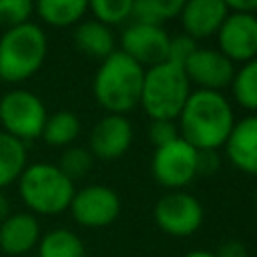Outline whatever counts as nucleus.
Listing matches in <instances>:
<instances>
[{
    "instance_id": "nucleus-1",
    "label": "nucleus",
    "mask_w": 257,
    "mask_h": 257,
    "mask_svg": "<svg viewBox=\"0 0 257 257\" xmlns=\"http://www.w3.org/2000/svg\"><path fill=\"white\" fill-rule=\"evenodd\" d=\"M179 137L197 151H219L233 124V108L217 90H191L181 114L177 116Z\"/></svg>"
},
{
    "instance_id": "nucleus-2",
    "label": "nucleus",
    "mask_w": 257,
    "mask_h": 257,
    "mask_svg": "<svg viewBox=\"0 0 257 257\" xmlns=\"http://www.w3.org/2000/svg\"><path fill=\"white\" fill-rule=\"evenodd\" d=\"M145 68L120 50L108 54L92 80V94L108 114H124L141 102Z\"/></svg>"
},
{
    "instance_id": "nucleus-3",
    "label": "nucleus",
    "mask_w": 257,
    "mask_h": 257,
    "mask_svg": "<svg viewBox=\"0 0 257 257\" xmlns=\"http://www.w3.org/2000/svg\"><path fill=\"white\" fill-rule=\"evenodd\" d=\"M48 52L44 30L26 22L8 28L0 36V80L16 84L40 70Z\"/></svg>"
},
{
    "instance_id": "nucleus-4",
    "label": "nucleus",
    "mask_w": 257,
    "mask_h": 257,
    "mask_svg": "<svg viewBox=\"0 0 257 257\" xmlns=\"http://www.w3.org/2000/svg\"><path fill=\"white\" fill-rule=\"evenodd\" d=\"M74 183L50 163L28 165L18 179V195L32 215H60L70 207Z\"/></svg>"
},
{
    "instance_id": "nucleus-5",
    "label": "nucleus",
    "mask_w": 257,
    "mask_h": 257,
    "mask_svg": "<svg viewBox=\"0 0 257 257\" xmlns=\"http://www.w3.org/2000/svg\"><path fill=\"white\" fill-rule=\"evenodd\" d=\"M191 94V82L181 66L171 62H159L145 68L141 106L151 120H177L187 98Z\"/></svg>"
},
{
    "instance_id": "nucleus-6",
    "label": "nucleus",
    "mask_w": 257,
    "mask_h": 257,
    "mask_svg": "<svg viewBox=\"0 0 257 257\" xmlns=\"http://www.w3.org/2000/svg\"><path fill=\"white\" fill-rule=\"evenodd\" d=\"M46 106L34 92L14 88L0 98V124L6 135L26 143L42 135L46 122Z\"/></svg>"
},
{
    "instance_id": "nucleus-7",
    "label": "nucleus",
    "mask_w": 257,
    "mask_h": 257,
    "mask_svg": "<svg viewBox=\"0 0 257 257\" xmlns=\"http://www.w3.org/2000/svg\"><path fill=\"white\" fill-rule=\"evenodd\" d=\"M151 173L165 189L181 191L197 177V149L181 137L157 147L151 161Z\"/></svg>"
},
{
    "instance_id": "nucleus-8",
    "label": "nucleus",
    "mask_w": 257,
    "mask_h": 257,
    "mask_svg": "<svg viewBox=\"0 0 257 257\" xmlns=\"http://www.w3.org/2000/svg\"><path fill=\"white\" fill-rule=\"evenodd\" d=\"M157 227L171 237H189L203 225V205L197 197L185 191L163 195L153 209Z\"/></svg>"
},
{
    "instance_id": "nucleus-9",
    "label": "nucleus",
    "mask_w": 257,
    "mask_h": 257,
    "mask_svg": "<svg viewBox=\"0 0 257 257\" xmlns=\"http://www.w3.org/2000/svg\"><path fill=\"white\" fill-rule=\"evenodd\" d=\"M68 211L82 227H108L120 215V197L106 185H88L80 191H74Z\"/></svg>"
},
{
    "instance_id": "nucleus-10",
    "label": "nucleus",
    "mask_w": 257,
    "mask_h": 257,
    "mask_svg": "<svg viewBox=\"0 0 257 257\" xmlns=\"http://www.w3.org/2000/svg\"><path fill=\"white\" fill-rule=\"evenodd\" d=\"M219 52L233 64L257 58V16L245 12H229L217 30Z\"/></svg>"
},
{
    "instance_id": "nucleus-11",
    "label": "nucleus",
    "mask_w": 257,
    "mask_h": 257,
    "mask_svg": "<svg viewBox=\"0 0 257 257\" xmlns=\"http://www.w3.org/2000/svg\"><path fill=\"white\" fill-rule=\"evenodd\" d=\"M169 34L161 24H137L133 22L120 34V52L131 56L143 68L165 62L169 48Z\"/></svg>"
},
{
    "instance_id": "nucleus-12",
    "label": "nucleus",
    "mask_w": 257,
    "mask_h": 257,
    "mask_svg": "<svg viewBox=\"0 0 257 257\" xmlns=\"http://www.w3.org/2000/svg\"><path fill=\"white\" fill-rule=\"evenodd\" d=\"M191 84H197L203 90H217L231 86L235 64L221 54L217 48H197L183 66Z\"/></svg>"
},
{
    "instance_id": "nucleus-13",
    "label": "nucleus",
    "mask_w": 257,
    "mask_h": 257,
    "mask_svg": "<svg viewBox=\"0 0 257 257\" xmlns=\"http://www.w3.org/2000/svg\"><path fill=\"white\" fill-rule=\"evenodd\" d=\"M133 143V124L124 114H106L90 131L88 151L100 161L120 159Z\"/></svg>"
},
{
    "instance_id": "nucleus-14",
    "label": "nucleus",
    "mask_w": 257,
    "mask_h": 257,
    "mask_svg": "<svg viewBox=\"0 0 257 257\" xmlns=\"http://www.w3.org/2000/svg\"><path fill=\"white\" fill-rule=\"evenodd\" d=\"M223 147L235 169L257 177V112L237 120Z\"/></svg>"
},
{
    "instance_id": "nucleus-15",
    "label": "nucleus",
    "mask_w": 257,
    "mask_h": 257,
    "mask_svg": "<svg viewBox=\"0 0 257 257\" xmlns=\"http://www.w3.org/2000/svg\"><path fill=\"white\" fill-rule=\"evenodd\" d=\"M227 14L229 8L223 0H187L179 16L185 34L197 40L217 34Z\"/></svg>"
},
{
    "instance_id": "nucleus-16",
    "label": "nucleus",
    "mask_w": 257,
    "mask_h": 257,
    "mask_svg": "<svg viewBox=\"0 0 257 257\" xmlns=\"http://www.w3.org/2000/svg\"><path fill=\"white\" fill-rule=\"evenodd\" d=\"M40 241V223L32 213H14L0 223V251L24 255Z\"/></svg>"
},
{
    "instance_id": "nucleus-17",
    "label": "nucleus",
    "mask_w": 257,
    "mask_h": 257,
    "mask_svg": "<svg viewBox=\"0 0 257 257\" xmlns=\"http://www.w3.org/2000/svg\"><path fill=\"white\" fill-rule=\"evenodd\" d=\"M72 36H74L76 48L92 58L104 60L108 54L114 52V36L110 32V26H106L94 18L78 22Z\"/></svg>"
},
{
    "instance_id": "nucleus-18",
    "label": "nucleus",
    "mask_w": 257,
    "mask_h": 257,
    "mask_svg": "<svg viewBox=\"0 0 257 257\" xmlns=\"http://www.w3.org/2000/svg\"><path fill=\"white\" fill-rule=\"evenodd\" d=\"M88 10V0H34V12L42 22L64 28L78 24Z\"/></svg>"
},
{
    "instance_id": "nucleus-19",
    "label": "nucleus",
    "mask_w": 257,
    "mask_h": 257,
    "mask_svg": "<svg viewBox=\"0 0 257 257\" xmlns=\"http://www.w3.org/2000/svg\"><path fill=\"white\" fill-rule=\"evenodd\" d=\"M26 167H28L26 145L2 131L0 133V189L18 181Z\"/></svg>"
},
{
    "instance_id": "nucleus-20",
    "label": "nucleus",
    "mask_w": 257,
    "mask_h": 257,
    "mask_svg": "<svg viewBox=\"0 0 257 257\" xmlns=\"http://www.w3.org/2000/svg\"><path fill=\"white\" fill-rule=\"evenodd\" d=\"M38 257H86V253H84V243L76 233L58 227L40 237Z\"/></svg>"
},
{
    "instance_id": "nucleus-21",
    "label": "nucleus",
    "mask_w": 257,
    "mask_h": 257,
    "mask_svg": "<svg viewBox=\"0 0 257 257\" xmlns=\"http://www.w3.org/2000/svg\"><path fill=\"white\" fill-rule=\"evenodd\" d=\"M80 133V120L70 110H58L50 116H46L42 139L50 147H68Z\"/></svg>"
},
{
    "instance_id": "nucleus-22",
    "label": "nucleus",
    "mask_w": 257,
    "mask_h": 257,
    "mask_svg": "<svg viewBox=\"0 0 257 257\" xmlns=\"http://www.w3.org/2000/svg\"><path fill=\"white\" fill-rule=\"evenodd\" d=\"M231 90L243 108L257 112V58L241 64L239 70H235Z\"/></svg>"
},
{
    "instance_id": "nucleus-23",
    "label": "nucleus",
    "mask_w": 257,
    "mask_h": 257,
    "mask_svg": "<svg viewBox=\"0 0 257 257\" xmlns=\"http://www.w3.org/2000/svg\"><path fill=\"white\" fill-rule=\"evenodd\" d=\"M92 153L84 147H66L64 153L60 155V161H58V169L74 183L76 179H82L88 175V171L92 169Z\"/></svg>"
},
{
    "instance_id": "nucleus-24",
    "label": "nucleus",
    "mask_w": 257,
    "mask_h": 257,
    "mask_svg": "<svg viewBox=\"0 0 257 257\" xmlns=\"http://www.w3.org/2000/svg\"><path fill=\"white\" fill-rule=\"evenodd\" d=\"M133 0H88V10L94 14V20L112 26L131 18Z\"/></svg>"
},
{
    "instance_id": "nucleus-25",
    "label": "nucleus",
    "mask_w": 257,
    "mask_h": 257,
    "mask_svg": "<svg viewBox=\"0 0 257 257\" xmlns=\"http://www.w3.org/2000/svg\"><path fill=\"white\" fill-rule=\"evenodd\" d=\"M34 12V0H0V26L14 28L30 22Z\"/></svg>"
},
{
    "instance_id": "nucleus-26",
    "label": "nucleus",
    "mask_w": 257,
    "mask_h": 257,
    "mask_svg": "<svg viewBox=\"0 0 257 257\" xmlns=\"http://www.w3.org/2000/svg\"><path fill=\"white\" fill-rule=\"evenodd\" d=\"M197 40L187 36V34H179L169 38V48H167V62L175 64V66H185V62L191 58V54L197 50Z\"/></svg>"
},
{
    "instance_id": "nucleus-27",
    "label": "nucleus",
    "mask_w": 257,
    "mask_h": 257,
    "mask_svg": "<svg viewBox=\"0 0 257 257\" xmlns=\"http://www.w3.org/2000/svg\"><path fill=\"white\" fill-rule=\"evenodd\" d=\"M149 139L151 143L157 147H163L167 143H173L175 139H179V126L175 120H165V118H159V120H151V126H149Z\"/></svg>"
},
{
    "instance_id": "nucleus-28",
    "label": "nucleus",
    "mask_w": 257,
    "mask_h": 257,
    "mask_svg": "<svg viewBox=\"0 0 257 257\" xmlns=\"http://www.w3.org/2000/svg\"><path fill=\"white\" fill-rule=\"evenodd\" d=\"M131 18L137 24H161V16L157 14L155 6L149 0H133L131 8Z\"/></svg>"
},
{
    "instance_id": "nucleus-29",
    "label": "nucleus",
    "mask_w": 257,
    "mask_h": 257,
    "mask_svg": "<svg viewBox=\"0 0 257 257\" xmlns=\"http://www.w3.org/2000/svg\"><path fill=\"white\" fill-rule=\"evenodd\" d=\"M219 165L217 151H197V175H215Z\"/></svg>"
},
{
    "instance_id": "nucleus-30",
    "label": "nucleus",
    "mask_w": 257,
    "mask_h": 257,
    "mask_svg": "<svg viewBox=\"0 0 257 257\" xmlns=\"http://www.w3.org/2000/svg\"><path fill=\"white\" fill-rule=\"evenodd\" d=\"M149 2L155 6L161 20H169V18H175L181 14L187 0H149Z\"/></svg>"
},
{
    "instance_id": "nucleus-31",
    "label": "nucleus",
    "mask_w": 257,
    "mask_h": 257,
    "mask_svg": "<svg viewBox=\"0 0 257 257\" xmlns=\"http://www.w3.org/2000/svg\"><path fill=\"white\" fill-rule=\"evenodd\" d=\"M213 255L215 257H249L247 247L237 239H229V241L221 243Z\"/></svg>"
},
{
    "instance_id": "nucleus-32",
    "label": "nucleus",
    "mask_w": 257,
    "mask_h": 257,
    "mask_svg": "<svg viewBox=\"0 0 257 257\" xmlns=\"http://www.w3.org/2000/svg\"><path fill=\"white\" fill-rule=\"evenodd\" d=\"M225 6L233 12H245V14H253L257 10V0H223Z\"/></svg>"
},
{
    "instance_id": "nucleus-33",
    "label": "nucleus",
    "mask_w": 257,
    "mask_h": 257,
    "mask_svg": "<svg viewBox=\"0 0 257 257\" xmlns=\"http://www.w3.org/2000/svg\"><path fill=\"white\" fill-rule=\"evenodd\" d=\"M10 215V203H8V197L4 195V191L0 189V223Z\"/></svg>"
},
{
    "instance_id": "nucleus-34",
    "label": "nucleus",
    "mask_w": 257,
    "mask_h": 257,
    "mask_svg": "<svg viewBox=\"0 0 257 257\" xmlns=\"http://www.w3.org/2000/svg\"><path fill=\"white\" fill-rule=\"evenodd\" d=\"M185 257H215V255H213V253H209V251L197 249V251H191V253H187Z\"/></svg>"
}]
</instances>
